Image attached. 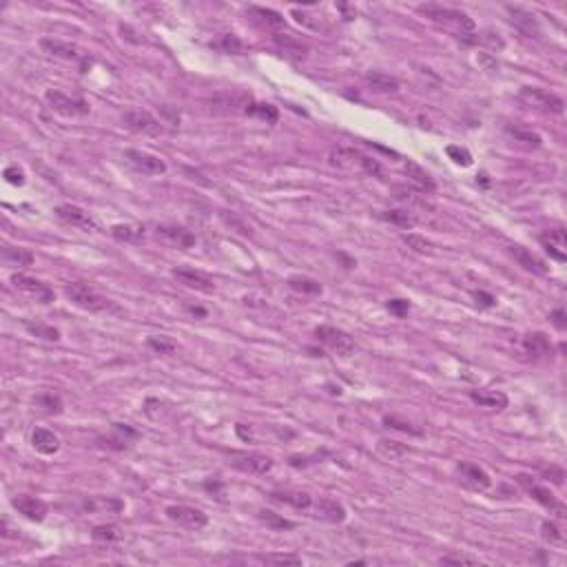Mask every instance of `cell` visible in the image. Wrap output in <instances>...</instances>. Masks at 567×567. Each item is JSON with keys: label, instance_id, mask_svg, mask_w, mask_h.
Returning <instances> with one entry per match:
<instances>
[{"label": "cell", "instance_id": "4dcf8cb0", "mask_svg": "<svg viewBox=\"0 0 567 567\" xmlns=\"http://www.w3.org/2000/svg\"><path fill=\"white\" fill-rule=\"evenodd\" d=\"M275 45L286 53V56L295 58V60H304L308 56V47L302 43V40H297L293 36H286V34H275L273 36Z\"/></svg>", "mask_w": 567, "mask_h": 567}, {"label": "cell", "instance_id": "cb8c5ba5", "mask_svg": "<svg viewBox=\"0 0 567 567\" xmlns=\"http://www.w3.org/2000/svg\"><path fill=\"white\" fill-rule=\"evenodd\" d=\"M510 253H512V258L517 260V264L523 266L528 273H534V275H547L550 273V266L541 258H536L532 251L523 248V246H510Z\"/></svg>", "mask_w": 567, "mask_h": 567}, {"label": "cell", "instance_id": "91938a15", "mask_svg": "<svg viewBox=\"0 0 567 567\" xmlns=\"http://www.w3.org/2000/svg\"><path fill=\"white\" fill-rule=\"evenodd\" d=\"M204 490H206V492H215L218 496H222V494H224V485H222L220 481H215V479H213V481H206V483H204Z\"/></svg>", "mask_w": 567, "mask_h": 567}, {"label": "cell", "instance_id": "836d02e7", "mask_svg": "<svg viewBox=\"0 0 567 567\" xmlns=\"http://www.w3.org/2000/svg\"><path fill=\"white\" fill-rule=\"evenodd\" d=\"M91 538L96 543H100V545H113V543L120 541V538H122V532H120L118 525L106 523V525H96L93 532H91Z\"/></svg>", "mask_w": 567, "mask_h": 567}, {"label": "cell", "instance_id": "9a60e30c", "mask_svg": "<svg viewBox=\"0 0 567 567\" xmlns=\"http://www.w3.org/2000/svg\"><path fill=\"white\" fill-rule=\"evenodd\" d=\"M171 275L178 279L182 286L186 288H193L197 293H204V295H211L215 293V284L209 275L204 273H200L195 271V268H188V266H178V268H173Z\"/></svg>", "mask_w": 567, "mask_h": 567}, {"label": "cell", "instance_id": "5bb4252c", "mask_svg": "<svg viewBox=\"0 0 567 567\" xmlns=\"http://www.w3.org/2000/svg\"><path fill=\"white\" fill-rule=\"evenodd\" d=\"M11 284H13V288H16V290L29 295V297H34L36 302H43V304H51L53 297H56L47 284L38 281V279H34L29 275H22V273H13Z\"/></svg>", "mask_w": 567, "mask_h": 567}, {"label": "cell", "instance_id": "74e56055", "mask_svg": "<svg viewBox=\"0 0 567 567\" xmlns=\"http://www.w3.org/2000/svg\"><path fill=\"white\" fill-rule=\"evenodd\" d=\"M288 286H290V290L302 293V295H321V290H323L317 279H310V277H304V275L288 277Z\"/></svg>", "mask_w": 567, "mask_h": 567}, {"label": "cell", "instance_id": "d4e9b609", "mask_svg": "<svg viewBox=\"0 0 567 567\" xmlns=\"http://www.w3.org/2000/svg\"><path fill=\"white\" fill-rule=\"evenodd\" d=\"M406 175H408V180L412 182V186H414L419 193L430 195V193H435V191H437V182H435V178H432V175H430L428 171H424L419 164H414V162H408V164H406Z\"/></svg>", "mask_w": 567, "mask_h": 567}, {"label": "cell", "instance_id": "f1b7e54d", "mask_svg": "<svg viewBox=\"0 0 567 567\" xmlns=\"http://www.w3.org/2000/svg\"><path fill=\"white\" fill-rule=\"evenodd\" d=\"M140 437V432L138 430H133L131 426H127V424H113L111 426V435L106 437L104 441H106V445H109V448H115V450H125L129 443H133Z\"/></svg>", "mask_w": 567, "mask_h": 567}, {"label": "cell", "instance_id": "2e32d148", "mask_svg": "<svg viewBox=\"0 0 567 567\" xmlns=\"http://www.w3.org/2000/svg\"><path fill=\"white\" fill-rule=\"evenodd\" d=\"M11 505L18 510V514H22L24 519H29L34 523H43L49 514V507L43 498L38 496H29V494H18L11 498Z\"/></svg>", "mask_w": 567, "mask_h": 567}, {"label": "cell", "instance_id": "7bdbcfd3", "mask_svg": "<svg viewBox=\"0 0 567 567\" xmlns=\"http://www.w3.org/2000/svg\"><path fill=\"white\" fill-rule=\"evenodd\" d=\"M24 328L29 330L34 337H38V340H45V342H58V340H60V330H58V328H53V326H47V323L27 321V323H24Z\"/></svg>", "mask_w": 567, "mask_h": 567}, {"label": "cell", "instance_id": "4fadbf2b", "mask_svg": "<svg viewBox=\"0 0 567 567\" xmlns=\"http://www.w3.org/2000/svg\"><path fill=\"white\" fill-rule=\"evenodd\" d=\"M517 481L523 485L525 490H528V494L534 498V501H538L543 507H547L550 512H554V514H556L559 519H565V507H563V503H559V501H556V496L552 494L547 488H541V485H536L534 479L528 477V475H519Z\"/></svg>", "mask_w": 567, "mask_h": 567}, {"label": "cell", "instance_id": "277c9868", "mask_svg": "<svg viewBox=\"0 0 567 567\" xmlns=\"http://www.w3.org/2000/svg\"><path fill=\"white\" fill-rule=\"evenodd\" d=\"M519 100L530 106L534 111H541V113H552V115H561L565 111V102L561 96L556 93H550L545 89H538V87H523L519 91Z\"/></svg>", "mask_w": 567, "mask_h": 567}, {"label": "cell", "instance_id": "7c38bea8", "mask_svg": "<svg viewBox=\"0 0 567 567\" xmlns=\"http://www.w3.org/2000/svg\"><path fill=\"white\" fill-rule=\"evenodd\" d=\"M125 160L136 169L138 173L144 175H164L167 173V162L146 151H138V148H129L125 151Z\"/></svg>", "mask_w": 567, "mask_h": 567}, {"label": "cell", "instance_id": "d590c367", "mask_svg": "<svg viewBox=\"0 0 567 567\" xmlns=\"http://www.w3.org/2000/svg\"><path fill=\"white\" fill-rule=\"evenodd\" d=\"M382 220L395 224L399 228H414L416 226V215L410 213V211H403V209H395V211H384L382 213Z\"/></svg>", "mask_w": 567, "mask_h": 567}, {"label": "cell", "instance_id": "8fae6325", "mask_svg": "<svg viewBox=\"0 0 567 567\" xmlns=\"http://www.w3.org/2000/svg\"><path fill=\"white\" fill-rule=\"evenodd\" d=\"M155 235H158V239L162 241V244L180 248V251L195 246V235L188 231V228L178 226V224H158L155 226Z\"/></svg>", "mask_w": 567, "mask_h": 567}, {"label": "cell", "instance_id": "44dd1931", "mask_svg": "<svg viewBox=\"0 0 567 567\" xmlns=\"http://www.w3.org/2000/svg\"><path fill=\"white\" fill-rule=\"evenodd\" d=\"M507 13H510V20L512 24L517 27V29L523 34V36H528V38H538L541 36V27H538V20L532 11L528 9H523V7H507Z\"/></svg>", "mask_w": 567, "mask_h": 567}, {"label": "cell", "instance_id": "3957f363", "mask_svg": "<svg viewBox=\"0 0 567 567\" xmlns=\"http://www.w3.org/2000/svg\"><path fill=\"white\" fill-rule=\"evenodd\" d=\"M64 295H66V300H71L78 308L89 310V313H111V310H118L111 300L102 297L87 281H71V284H66V286H64Z\"/></svg>", "mask_w": 567, "mask_h": 567}, {"label": "cell", "instance_id": "d6a6232c", "mask_svg": "<svg viewBox=\"0 0 567 567\" xmlns=\"http://www.w3.org/2000/svg\"><path fill=\"white\" fill-rule=\"evenodd\" d=\"M244 115H248V118H258V120H262V122H266V125H277V120H279V109L275 104H271V102H251L248 104V109H246V113Z\"/></svg>", "mask_w": 567, "mask_h": 567}, {"label": "cell", "instance_id": "60d3db41", "mask_svg": "<svg viewBox=\"0 0 567 567\" xmlns=\"http://www.w3.org/2000/svg\"><path fill=\"white\" fill-rule=\"evenodd\" d=\"M111 235L120 241H140L144 239V228L133 224H115L111 226Z\"/></svg>", "mask_w": 567, "mask_h": 567}, {"label": "cell", "instance_id": "db71d44e", "mask_svg": "<svg viewBox=\"0 0 567 567\" xmlns=\"http://www.w3.org/2000/svg\"><path fill=\"white\" fill-rule=\"evenodd\" d=\"M419 191L414 186H395V197L401 202H416L419 200Z\"/></svg>", "mask_w": 567, "mask_h": 567}, {"label": "cell", "instance_id": "816d5d0a", "mask_svg": "<svg viewBox=\"0 0 567 567\" xmlns=\"http://www.w3.org/2000/svg\"><path fill=\"white\" fill-rule=\"evenodd\" d=\"M386 308H388V313H390V315H395V317L403 319V317H406V315L410 313V302H406V300H388Z\"/></svg>", "mask_w": 567, "mask_h": 567}, {"label": "cell", "instance_id": "ac0fdd59", "mask_svg": "<svg viewBox=\"0 0 567 567\" xmlns=\"http://www.w3.org/2000/svg\"><path fill=\"white\" fill-rule=\"evenodd\" d=\"M56 218L64 224H69V226H78V228H85V231H96L98 224L96 220L91 218V215L85 211V209H80L76 204H60L56 206Z\"/></svg>", "mask_w": 567, "mask_h": 567}, {"label": "cell", "instance_id": "681fc988", "mask_svg": "<svg viewBox=\"0 0 567 567\" xmlns=\"http://www.w3.org/2000/svg\"><path fill=\"white\" fill-rule=\"evenodd\" d=\"M262 563L266 565H302V556H295V554H262L260 556Z\"/></svg>", "mask_w": 567, "mask_h": 567}, {"label": "cell", "instance_id": "b9f144b4", "mask_svg": "<svg viewBox=\"0 0 567 567\" xmlns=\"http://www.w3.org/2000/svg\"><path fill=\"white\" fill-rule=\"evenodd\" d=\"M258 517H260V521L266 525V528H271V530H293L295 528V523L293 521H288V519H284V517H279V514H275L273 510H260L258 512Z\"/></svg>", "mask_w": 567, "mask_h": 567}, {"label": "cell", "instance_id": "484cf974", "mask_svg": "<svg viewBox=\"0 0 567 567\" xmlns=\"http://www.w3.org/2000/svg\"><path fill=\"white\" fill-rule=\"evenodd\" d=\"M31 445H34L36 452L51 456L60 450V439H58V435H53V432L47 428H36L34 435H31Z\"/></svg>", "mask_w": 567, "mask_h": 567}, {"label": "cell", "instance_id": "6f0895ef", "mask_svg": "<svg viewBox=\"0 0 567 567\" xmlns=\"http://www.w3.org/2000/svg\"><path fill=\"white\" fill-rule=\"evenodd\" d=\"M475 300H477V304L479 306H494V297L490 295V293H483V290H479V293H475Z\"/></svg>", "mask_w": 567, "mask_h": 567}, {"label": "cell", "instance_id": "6da1fadb", "mask_svg": "<svg viewBox=\"0 0 567 567\" xmlns=\"http://www.w3.org/2000/svg\"><path fill=\"white\" fill-rule=\"evenodd\" d=\"M419 11L424 16L432 18L435 22H445V24H454L458 29V38L463 40L465 45H475L479 38H475V20H472L468 13L458 11V9H450L443 5H421Z\"/></svg>", "mask_w": 567, "mask_h": 567}, {"label": "cell", "instance_id": "83f0119b", "mask_svg": "<svg viewBox=\"0 0 567 567\" xmlns=\"http://www.w3.org/2000/svg\"><path fill=\"white\" fill-rule=\"evenodd\" d=\"M523 348H525V353L532 355V357H552V355H554V348H552V342H550V337L545 332L525 335Z\"/></svg>", "mask_w": 567, "mask_h": 567}, {"label": "cell", "instance_id": "1f68e13d", "mask_svg": "<svg viewBox=\"0 0 567 567\" xmlns=\"http://www.w3.org/2000/svg\"><path fill=\"white\" fill-rule=\"evenodd\" d=\"M0 258H3V262L9 266H31L34 264V253L27 251V248H20V246L3 244V248H0Z\"/></svg>", "mask_w": 567, "mask_h": 567}, {"label": "cell", "instance_id": "ab89813d", "mask_svg": "<svg viewBox=\"0 0 567 567\" xmlns=\"http://www.w3.org/2000/svg\"><path fill=\"white\" fill-rule=\"evenodd\" d=\"M377 450H379L382 456L390 458V461H399V458H403L410 452L408 445H403L399 441H390V439H382L379 443H377Z\"/></svg>", "mask_w": 567, "mask_h": 567}, {"label": "cell", "instance_id": "d6986e66", "mask_svg": "<svg viewBox=\"0 0 567 567\" xmlns=\"http://www.w3.org/2000/svg\"><path fill=\"white\" fill-rule=\"evenodd\" d=\"M458 475H461V483L465 485V488L475 490V492H483L492 485L490 475L477 463H470V461L458 463Z\"/></svg>", "mask_w": 567, "mask_h": 567}, {"label": "cell", "instance_id": "8d00e7d4", "mask_svg": "<svg viewBox=\"0 0 567 567\" xmlns=\"http://www.w3.org/2000/svg\"><path fill=\"white\" fill-rule=\"evenodd\" d=\"M34 403L47 414H60L64 410V403H62L60 395H56V393H38Z\"/></svg>", "mask_w": 567, "mask_h": 567}, {"label": "cell", "instance_id": "f907efd6", "mask_svg": "<svg viewBox=\"0 0 567 567\" xmlns=\"http://www.w3.org/2000/svg\"><path fill=\"white\" fill-rule=\"evenodd\" d=\"M3 178H5L9 184H13V186H22V184L27 182V178H24V171H22L18 164H9V167L3 171Z\"/></svg>", "mask_w": 567, "mask_h": 567}, {"label": "cell", "instance_id": "ffe728a7", "mask_svg": "<svg viewBox=\"0 0 567 567\" xmlns=\"http://www.w3.org/2000/svg\"><path fill=\"white\" fill-rule=\"evenodd\" d=\"M538 241H541V246L545 248V253L554 262H559V264L567 262V253H565L567 237H565L563 228H550V231L538 235Z\"/></svg>", "mask_w": 567, "mask_h": 567}, {"label": "cell", "instance_id": "680465c9", "mask_svg": "<svg viewBox=\"0 0 567 567\" xmlns=\"http://www.w3.org/2000/svg\"><path fill=\"white\" fill-rule=\"evenodd\" d=\"M545 477H552V481H554L556 485H563L565 472L561 468H550V470H545Z\"/></svg>", "mask_w": 567, "mask_h": 567}, {"label": "cell", "instance_id": "11a10c76", "mask_svg": "<svg viewBox=\"0 0 567 567\" xmlns=\"http://www.w3.org/2000/svg\"><path fill=\"white\" fill-rule=\"evenodd\" d=\"M403 241H406V244L416 253H430V241H426L419 235H406V237H403Z\"/></svg>", "mask_w": 567, "mask_h": 567}, {"label": "cell", "instance_id": "bcb514c9", "mask_svg": "<svg viewBox=\"0 0 567 567\" xmlns=\"http://www.w3.org/2000/svg\"><path fill=\"white\" fill-rule=\"evenodd\" d=\"M215 47H218L220 51H224V53H244L246 51L244 43H241L235 34H224L218 43H215Z\"/></svg>", "mask_w": 567, "mask_h": 567}, {"label": "cell", "instance_id": "30bf717a", "mask_svg": "<svg viewBox=\"0 0 567 567\" xmlns=\"http://www.w3.org/2000/svg\"><path fill=\"white\" fill-rule=\"evenodd\" d=\"M164 514L169 521L182 525V528H186V530L197 532L209 525V517L204 514V512L197 510V507H191V505H169L164 510Z\"/></svg>", "mask_w": 567, "mask_h": 567}, {"label": "cell", "instance_id": "8992f818", "mask_svg": "<svg viewBox=\"0 0 567 567\" xmlns=\"http://www.w3.org/2000/svg\"><path fill=\"white\" fill-rule=\"evenodd\" d=\"M45 100L49 104V109L58 115H64V118H83L89 113V102L83 100V98H69L64 96L62 91H53L49 89L45 93Z\"/></svg>", "mask_w": 567, "mask_h": 567}, {"label": "cell", "instance_id": "52a82bcc", "mask_svg": "<svg viewBox=\"0 0 567 567\" xmlns=\"http://www.w3.org/2000/svg\"><path fill=\"white\" fill-rule=\"evenodd\" d=\"M122 122L127 129H131L133 133H140V136H148V138H160L164 133V127L162 122L151 115L144 109H131L122 115Z\"/></svg>", "mask_w": 567, "mask_h": 567}, {"label": "cell", "instance_id": "603a6c76", "mask_svg": "<svg viewBox=\"0 0 567 567\" xmlns=\"http://www.w3.org/2000/svg\"><path fill=\"white\" fill-rule=\"evenodd\" d=\"M233 465L241 472H246V475H266V472H271L275 461L268 454H260V452H253V454H244L239 456L237 461H233Z\"/></svg>", "mask_w": 567, "mask_h": 567}, {"label": "cell", "instance_id": "e0dca14e", "mask_svg": "<svg viewBox=\"0 0 567 567\" xmlns=\"http://www.w3.org/2000/svg\"><path fill=\"white\" fill-rule=\"evenodd\" d=\"M310 512H313L315 519L326 521V523H344L346 521V507L337 501V498H330V496L315 498L313 505H310Z\"/></svg>", "mask_w": 567, "mask_h": 567}, {"label": "cell", "instance_id": "5b68a950", "mask_svg": "<svg viewBox=\"0 0 567 567\" xmlns=\"http://www.w3.org/2000/svg\"><path fill=\"white\" fill-rule=\"evenodd\" d=\"M251 102H253V96L248 91H241V89L215 93V96L209 100L211 109L215 113H246Z\"/></svg>", "mask_w": 567, "mask_h": 567}, {"label": "cell", "instance_id": "f5cc1de1", "mask_svg": "<svg viewBox=\"0 0 567 567\" xmlns=\"http://www.w3.org/2000/svg\"><path fill=\"white\" fill-rule=\"evenodd\" d=\"M441 565H479V559L468 554H445L439 559Z\"/></svg>", "mask_w": 567, "mask_h": 567}, {"label": "cell", "instance_id": "4316f807", "mask_svg": "<svg viewBox=\"0 0 567 567\" xmlns=\"http://www.w3.org/2000/svg\"><path fill=\"white\" fill-rule=\"evenodd\" d=\"M470 399L481 408H490V410L507 408V395L501 393V390H472Z\"/></svg>", "mask_w": 567, "mask_h": 567}, {"label": "cell", "instance_id": "f6af8a7d", "mask_svg": "<svg viewBox=\"0 0 567 567\" xmlns=\"http://www.w3.org/2000/svg\"><path fill=\"white\" fill-rule=\"evenodd\" d=\"M248 13H253V16H260L262 22H266L268 27H275V29H279V27H284L286 22H284V16L273 9H264V7H248Z\"/></svg>", "mask_w": 567, "mask_h": 567}, {"label": "cell", "instance_id": "9f6ffc18", "mask_svg": "<svg viewBox=\"0 0 567 567\" xmlns=\"http://www.w3.org/2000/svg\"><path fill=\"white\" fill-rule=\"evenodd\" d=\"M567 315H565V310L563 308H556L554 313L550 315V319H552V323H554V326L559 328V330H565L567 328V319H565Z\"/></svg>", "mask_w": 567, "mask_h": 567}, {"label": "cell", "instance_id": "f546056e", "mask_svg": "<svg viewBox=\"0 0 567 567\" xmlns=\"http://www.w3.org/2000/svg\"><path fill=\"white\" fill-rule=\"evenodd\" d=\"M363 80H366V85L377 93H397L401 89V83L395 76H388L382 71H370L363 76Z\"/></svg>", "mask_w": 567, "mask_h": 567}, {"label": "cell", "instance_id": "ba28073f", "mask_svg": "<svg viewBox=\"0 0 567 567\" xmlns=\"http://www.w3.org/2000/svg\"><path fill=\"white\" fill-rule=\"evenodd\" d=\"M315 337H317V342H321L323 346L330 348L332 353H337L340 357H350L355 353L353 337L340 328H335V326H319L315 330Z\"/></svg>", "mask_w": 567, "mask_h": 567}, {"label": "cell", "instance_id": "c3c4849f", "mask_svg": "<svg viewBox=\"0 0 567 567\" xmlns=\"http://www.w3.org/2000/svg\"><path fill=\"white\" fill-rule=\"evenodd\" d=\"M445 153H448V158L454 162V164H458V167H470L472 164V153L468 151L465 146L450 144L448 148H445Z\"/></svg>", "mask_w": 567, "mask_h": 567}, {"label": "cell", "instance_id": "7dc6e473", "mask_svg": "<svg viewBox=\"0 0 567 567\" xmlns=\"http://www.w3.org/2000/svg\"><path fill=\"white\" fill-rule=\"evenodd\" d=\"M541 536H543L545 543L554 545V547H561L563 545V532H561V528H559L554 521H545L541 525Z\"/></svg>", "mask_w": 567, "mask_h": 567}, {"label": "cell", "instance_id": "ee69618b", "mask_svg": "<svg viewBox=\"0 0 567 567\" xmlns=\"http://www.w3.org/2000/svg\"><path fill=\"white\" fill-rule=\"evenodd\" d=\"M384 426L386 428H393V430H399V432H406V435H412V437H421L424 435L419 428H414L410 421L401 419V416H397V414H386L384 416Z\"/></svg>", "mask_w": 567, "mask_h": 567}, {"label": "cell", "instance_id": "9c48e42d", "mask_svg": "<svg viewBox=\"0 0 567 567\" xmlns=\"http://www.w3.org/2000/svg\"><path fill=\"white\" fill-rule=\"evenodd\" d=\"M40 49L49 53V56L66 60V62H83L85 64L89 60V53L85 49H80L74 43H64V40H58V38H43L40 40Z\"/></svg>", "mask_w": 567, "mask_h": 567}, {"label": "cell", "instance_id": "f35d334b", "mask_svg": "<svg viewBox=\"0 0 567 567\" xmlns=\"http://www.w3.org/2000/svg\"><path fill=\"white\" fill-rule=\"evenodd\" d=\"M146 346L151 348L153 353H158V355H175L180 350L178 342L171 340V337H167V335H153V337H148Z\"/></svg>", "mask_w": 567, "mask_h": 567}, {"label": "cell", "instance_id": "7402d4cb", "mask_svg": "<svg viewBox=\"0 0 567 567\" xmlns=\"http://www.w3.org/2000/svg\"><path fill=\"white\" fill-rule=\"evenodd\" d=\"M271 501L279 505H288L300 512H310V505H313L315 498L302 490H275L271 492Z\"/></svg>", "mask_w": 567, "mask_h": 567}, {"label": "cell", "instance_id": "7a4b0ae2", "mask_svg": "<svg viewBox=\"0 0 567 567\" xmlns=\"http://www.w3.org/2000/svg\"><path fill=\"white\" fill-rule=\"evenodd\" d=\"M330 164L342 169V171H357V173H366L372 175V178H382L384 169L382 164L370 155H363L361 151H355V148H332L330 151Z\"/></svg>", "mask_w": 567, "mask_h": 567}, {"label": "cell", "instance_id": "e575fe53", "mask_svg": "<svg viewBox=\"0 0 567 567\" xmlns=\"http://www.w3.org/2000/svg\"><path fill=\"white\" fill-rule=\"evenodd\" d=\"M505 133L510 138H514L517 142H523V144H528V146H534V148H538L541 146V136H538L536 131H532V129H525V127H519V125H507L505 127Z\"/></svg>", "mask_w": 567, "mask_h": 567}]
</instances>
